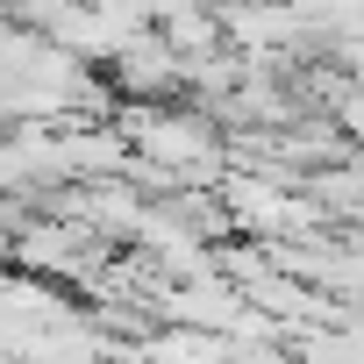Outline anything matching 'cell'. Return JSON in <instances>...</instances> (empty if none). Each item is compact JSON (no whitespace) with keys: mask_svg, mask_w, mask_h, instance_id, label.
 Masks as SVG:
<instances>
[{"mask_svg":"<svg viewBox=\"0 0 364 364\" xmlns=\"http://www.w3.org/2000/svg\"><path fill=\"white\" fill-rule=\"evenodd\" d=\"M114 257V236H100V229H86V222H72V215H29L15 236H8V264L15 272H36V279H58V286H93L100 279V264Z\"/></svg>","mask_w":364,"mask_h":364,"instance_id":"cell-1","label":"cell"},{"mask_svg":"<svg viewBox=\"0 0 364 364\" xmlns=\"http://www.w3.org/2000/svg\"><path fill=\"white\" fill-rule=\"evenodd\" d=\"M107 79H114L122 100H178V93H186V50H178L157 22H143V29H129L114 43Z\"/></svg>","mask_w":364,"mask_h":364,"instance_id":"cell-2","label":"cell"},{"mask_svg":"<svg viewBox=\"0 0 364 364\" xmlns=\"http://www.w3.org/2000/svg\"><path fill=\"white\" fill-rule=\"evenodd\" d=\"M328 114H336V129H343V136H350V143L364 150V86H357V79H350V86L336 93V107H328Z\"/></svg>","mask_w":364,"mask_h":364,"instance_id":"cell-3","label":"cell"},{"mask_svg":"<svg viewBox=\"0 0 364 364\" xmlns=\"http://www.w3.org/2000/svg\"><path fill=\"white\" fill-rule=\"evenodd\" d=\"M164 8H171V0H150V15H164Z\"/></svg>","mask_w":364,"mask_h":364,"instance_id":"cell-4","label":"cell"}]
</instances>
